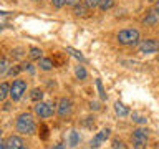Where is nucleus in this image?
Listing matches in <instances>:
<instances>
[{
	"label": "nucleus",
	"instance_id": "f257e3e1",
	"mask_svg": "<svg viewBox=\"0 0 159 149\" xmlns=\"http://www.w3.org/2000/svg\"><path fill=\"white\" fill-rule=\"evenodd\" d=\"M15 128H17V133L23 134V136H32L37 133V124H35V119L30 113L18 114L17 121H15Z\"/></svg>",
	"mask_w": 159,
	"mask_h": 149
},
{
	"label": "nucleus",
	"instance_id": "f03ea898",
	"mask_svg": "<svg viewBox=\"0 0 159 149\" xmlns=\"http://www.w3.org/2000/svg\"><path fill=\"white\" fill-rule=\"evenodd\" d=\"M116 40L119 45H124V47H133L139 42V32L136 28H126V30H121L118 32L116 35Z\"/></svg>",
	"mask_w": 159,
	"mask_h": 149
},
{
	"label": "nucleus",
	"instance_id": "7ed1b4c3",
	"mask_svg": "<svg viewBox=\"0 0 159 149\" xmlns=\"http://www.w3.org/2000/svg\"><path fill=\"white\" fill-rule=\"evenodd\" d=\"M25 93H27V81L25 79H13V83L10 84V93H8L12 101H20Z\"/></svg>",
	"mask_w": 159,
	"mask_h": 149
},
{
	"label": "nucleus",
	"instance_id": "20e7f679",
	"mask_svg": "<svg viewBox=\"0 0 159 149\" xmlns=\"http://www.w3.org/2000/svg\"><path fill=\"white\" fill-rule=\"evenodd\" d=\"M133 146L134 149H146L148 144V138H149V131L144 128H138L133 131Z\"/></svg>",
	"mask_w": 159,
	"mask_h": 149
},
{
	"label": "nucleus",
	"instance_id": "39448f33",
	"mask_svg": "<svg viewBox=\"0 0 159 149\" xmlns=\"http://www.w3.org/2000/svg\"><path fill=\"white\" fill-rule=\"evenodd\" d=\"M71 113H73V103H71V99H70V98H60L58 108H57V114L61 119H65V118L71 116Z\"/></svg>",
	"mask_w": 159,
	"mask_h": 149
},
{
	"label": "nucleus",
	"instance_id": "423d86ee",
	"mask_svg": "<svg viewBox=\"0 0 159 149\" xmlns=\"http://www.w3.org/2000/svg\"><path fill=\"white\" fill-rule=\"evenodd\" d=\"M33 111H35V114H37L40 119H47V118H52V116H53L55 109H53V106H52L50 103L38 101L37 104H35Z\"/></svg>",
	"mask_w": 159,
	"mask_h": 149
},
{
	"label": "nucleus",
	"instance_id": "0eeeda50",
	"mask_svg": "<svg viewBox=\"0 0 159 149\" xmlns=\"http://www.w3.org/2000/svg\"><path fill=\"white\" fill-rule=\"evenodd\" d=\"M156 52H159V42L157 40L148 38V40H144V42L139 43V53L149 55V53H156Z\"/></svg>",
	"mask_w": 159,
	"mask_h": 149
},
{
	"label": "nucleus",
	"instance_id": "6e6552de",
	"mask_svg": "<svg viewBox=\"0 0 159 149\" xmlns=\"http://www.w3.org/2000/svg\"><path fill=\"white\" fill-rule=\"evenodd\" d=\"M109 133H111V131H109L108 128L103 129V131H99L96 136L91 139V142H89V144H91V147H93V149H98V147L103 144V141H106V139L109 138Z\"/></svg>",
	"mask_w": 159,
	"mask_h": 149
},
{
	"label": "nucleus",
	"instance_id": "1a4fd4ad",
	"mask_svg": "<svg viewBox=\"0 0 159 149\" xmlns=\"http://www.w3.org/2000/svg\"><path fill=\"white\" fill-rule=\"evenodd\" d=\"M5 144H7V149H20L25 142H23V139L20 138L18 134H12V136L7 138Z\"/></svg>",
	"mask_w": 159,
	"mask_h": 149
},
{
	"label": "nucleus",
	"instance_id": "9d476101",
	"mask_svg": "<svg viewBox=\"0 0 159 149\" xmlns=\"http://www.w3.org/2000/svg\"><path fill=\"white\" fill-rule=\"evenodd\" d=\"M88 5L86 3H83V2H80V3H76L73 7V13L76 15V17H86L88 15Z\"/></svg>",
	"mask_w": 159,
	"mask_h": 149
},
{
	"label": "nucleus",
	"instance_id": "9b49d317",
	"mask_svg": "<svg viewBox=\"0 0 159 149\" xmlns=\"http://www.w3.org/2000/svg\"><path fill=\"white\" fill-rule=\"evenodd\" d=\"M114 111H116L118 116L126 118L128 114H129V108L126 106V104H123L121 101H116V103H114Z\"/></svg>",
	"mask_w": 159,
	"mask_h": 149
},
{
	"label": "nucleus",
	"instance_id": "f8f14e48",
	"mask_svg": "<svg viewBox=\"0 0 159 149\" xmlns=\"http://www.w3.org/2000/svg\"><path fill=\"white\" fill-rule=\"evenodd\" d=\"M159 22V17L154 12H149L146 17H144V20H143V23L146 25V27H152V25H156Z\"/></svg>",
	"mask_w": 159,
	"mask_h": 149
},
{
	"label": "nucleus",
	"instance_id": "ddd939ff",
	"mask_svg": "<svg viewBox=\"0 0 159 149\" xmlns=\"http://www.w3.org/2000/svg\"><path fill=\"white\" fill-rule=\"evenodd\" d=\"M78 144H80V133L71 131L68 134V146L70 147H76Z\"/></svg>",
	"mask_w": 159,
	"mask_h": 149
},
{
	"label": "nucleus",
	"instance_id": "4468645a",
	"mask_svg": "<svg viewBox=\"0 0 159 149\" xmlns=\"http://www.w3.org/2000/svg\"><path fill=\"white\" fill-rule=\"evenodd\" d=\"M40 70H43V71H50L53 66H55V63H53V60H50V58H40Z\"/></svg>",
	"mask_w": 159,
	"mask_h": 149
},
{
	"label": "nucleus",
	"instance_id": "2eb2a0df",
	"mask_svg": "<svg viewBox=\"0 0 159 149\" xmlns=\"http://www.w3.org/2000/svg\"><path fill=\"white\" fill-rule=\"evenodd\" d=\"M8 93H10V84H8V83H5V81H3V83H0V103L7 99Z\"/></svg>",
	"mask_w": 159,
	"mask_h": 149
},
{
	"label": "nucleus",
	"instance_id": "dca6fc26",
	"mask_svg": "<svg viewBox=\"0 0 159 149\" xmlns=\"http://www.w3.org/2000/svg\"><path fill=\"white\" fill-rule=\"evenodd\" d=\"M42 98H43V91L40 88H35L32 89V93H30V99L35 103H38V101H42Z\"/></svg>",
	"mask_w": 159,
	"mask_h": 149
},
{
	"label": "nucleus",
	"instance_id": "f3484780",
	"mask_svg": "<svg viewBox=\"0 0 159 149\" xmlns=\"http://www.w3.org/2000/svg\"><path fill=\"white\" fill-rule=\"evenodd\" d=\"M28 55H30V58H32V60H40V58H42V55H43V52L40 48H37V47H32Z\"/></svg>",
	"mask_w": 159,
	"mask_h": 149
},
{
	"label": "nucleus",
	"instance_id": "a211bd4d",
	"mask_svg": "<svg viewBox=\"0 0 159 149\" xmlns=\"http://www.w3.org/2000/svg\"><path fill=\"white\" fill-rule=\"evenodd\" d=\"M8 60L7 58H2V60H0V76H3V74H7V71H8Z\"/></svg>",
	"mask_w": 159,
	"mask_h": 149
},
{
	"label": "nucleus",
	"instance_id": "6ab92c4d",
	"mask_svg": "<svg viewBox=\"0 0 159 149\" xmlns=\"http://www.w3.org/2000/svg\"><path fill=\"white\" fill-rule=\"evenodd\" d=\"M111 146H113V149H128L126 142H124L123 139H118V138L111 141Z\"/></svg>",
	"mask_w": 159,
	"mask_h": 149
},
{
	"label": "nucleus",
	"instance_id": "aec40b11",
	"mask_svg": "<svg viewBox=\"0 0 159 149\" xmlns=\"http://www.w3.org/2000/svg\"><path fill=\"white\" fill-rule=\"evenodd\" d=\"M114 7V0H101L99 2V8L103 10V12H106V10L113 8Z\"/></svg>",
	"mask_w": 159,
	"mask_h": 149
},
{
	"label": "nucleus",
	"instance_id": "412c9836",
	"mask_svg": "<svg viewBox=\"0 0 159 149\" xmlns=\"http://www.w3.org/2000/svg\"><path fill=\"white\" fill-rule=\"evenodd\" d=\"M75 74H76L78 79H86V76H88V73H86V70H84V66H76V70H75Z\"/></svg>",
	"mask_w": 159,
	"mask_h": 149
},
{
	"label": "nucleus",
	"instance_id": "4be33fe9",
	"mask_svg": "<svg viewBox=\"0 0 159 149\" xmlns=\"http://www.w3.org/2000/svg\"><path fill=\"white\" fill-rule=\"evenodd\" d=\"M133 121L138 123V124H144L148 119H146V116H143V114H139V113H133Z\"/></svg>",
	"mask_w": 159,
	"mask_h": 149
},
{
	"label": "nucleus",
	"instance_id": "5701e85b",
	"mask_svg": "<svg viewBox=\"0 0 159 149\" xmlns=\"http://www.w3.org/2000/svg\"><path fill=\"white\" fill-rule=\"evenodd\" d=\"M66 52H68V53H71L75 58H78V60H80V61H84V56L78 52V50H75V48H70V47H68V48H66Z\"/></svg>",
	"mask_w": 159,
	"mask_h": 149
},
{
	"label": "nucleus",
	"instance_id": "b1692460",
	"mask_svg": "<svg viewBox=\"0 0 159 149\" xmlns=\"http://www.w3.org/2000/svg\"><path fill=\"white\" fill-rule=\"evenodd\" d=\"M96 88H98V91H99V98H101V99H106V93H104V89H103L101 79H96Z\"/></svg>",
	"mask_w": 159,
	"mask_h": 149
},
{
	"label": "nucleus",
	"instance_id": "393cba45",
	"mask_svg": "<svg viewBox=\"0 0 159 149\" xmlns=\"http://www.w3.org/2000/svg\"><path fill=\"white\" fill-rule=\"evenodd\" d=\"M22 56H23V48H15L13 52H12V58L18 60V58H22Z\"/></svg>",
	"mask_w": 159,
	"mask_h": 149
},
{
	"label": "nucleus",
	"instance_id": "a878e982",
	"mask_svg": "<svg viewBox=\"0 0 159 149\" xmlns=\"http://www.w3.org/2000/svg\"><path fill=\"white\" fill-rule=\"evenodd\" d=\"M99 2H101V0H84V3L88 5V8H96V7H99Z\"/></svg>",
	"mask_w": 159,
	"mask_h": 149
},
{
	"label": "nucleus",
	"instance_id": "bb28decb",
	"mask_svg": "<svg viewBox=\"0 0 159 149\" xmlns=\"http://www.w3.org/2000/svg\"><path fill=\"white\" fill-rule=\"evenodd\" d=\"M20 71H22V66H10L7 74H10V76H13V74H18Z\"/></svg>",
	"mask_w": 159,
	"mask_h": 149
},
{
	"label": "nucleus",
	"instance_id": "cd10ccee",
	"mask_svg": "<svg viewBox=\"0 0 159 149\" xmlns=\"http://www.w3.org/2000/svg\"><path fill=\"white\" fill-rule=\"evenodd\" d=\"M22 71H28V73H35V70H33V65L32 63H23L22 65Z\"/></svg>",
	"mask_w": 159,
	"mask_h": 149
},
{
	"label": "nucleus",
	"instance_id": "c85d7f7f",
	"mask_svg": "<svg viewBox=\"0 0 159 149\" xmlns=\"http://www.w3.org/2000/svg\"><path fill=\"white\" fill-rule=\"evenodd\" d=\"M52 5L55 8H63L65 5H66V2H65V0H52Z\"/></svg>",
	"mask_w": 159,
	"mask_h": 149
},
{
	"label": "nucleus",
	"instance_id": "c756f323",
	"mask_svg": "<svg viewBox=\"0 0 159 149\" xmlns=\"http://www.w3.org/2000/svg\"><path fill=\"white\" fill-rule=\"evenodd\" d=\"M152 12L159 17V0H156V3H154V8H152Z\"/></svg>",
	"mask_w": 159,
	"mask_h": 149
},
{
	"label": "nucleus",
	"instance_id": "7c9ffc66",
	"mask_svg": "<svg viewBox=\"0 0 159 149\" xmlns=\"http://www.w3.org/2000/svg\"><path fill=\"white\" fill-rule=\"evenodd\" d=\"M66 2V5H70V7H75L76 3H80V0H65Z\"/></svg>",
	"mask_w": 159,
	"mask_h": 149
},
{
	"label": "nucleus",
	"instance_id": "2f4dec72",
	"mask_svg": "<svg viewBox=\"0 0 159 149\" xmlns=\"http://www.w3.org/2000/svg\"><path fill=\"white\" fill-rule=\"evenodd\" d=\"M0 149H7V144H5V141L2 138H0Z\"/></svg>",
	"mask_w": 159,
	"mask_h": 149
},
{
	"label": "nucleus",
	"instance_id": "473e14b6",
	"mask_svg": "<svg viewBox=\"0 0 159 149\" xmlns=\"http://www.w3.org/2000/svg\"><path fill=\"white\" fill-rule=\"evenodd\" d=\"M52 149H66V147H65L63 144H55V146H53Z\"/></svg>",
	"mask_w": 159,
	"mask_h": 149
},
{
	"label": "nucleus",
	"instance_id": "72a5a7b5",
	"mask_svg": "<svg viewBox=\"0 0 159 149\" xmlns=\"http://www.w3.org/2000/svg\"><path fill=\"white\" fill-rule=\"evenodd\" d=\"M89 106H91V109H99V104L98 103H91Z\"/></svg>",
	"mask_w": 159,
	"mask_h": 149
},
{
	"label": "nucleus",
	"instance_id": "f704fd0d",
	"mask_svg": "<svg viewBox=\"0 0 159 149\" xmlns=\"http://www.w3.org/2000/svg\"><path fill=\"white\" fill-rule=\"evenodd\" d=\"M20 149H28V147H27V146H25V144H23V146H22V147H20Z\"/></svg>",
	"mask_w": 159,
	"mask_h": 149
},
{
	"label": "nucleus",
	"instance_id": "c9c22d12",
	"mask_svg": "<svg viewBox=\"0 0 159 149\" xmlns=\"http://www.w3.org/2000/svg\"><path fill=\"white\" fill-rule=\"evenodd\" d=\"M2 30H3V25H0V32H2Z\"/></svg>",
	"mask_w": 159,
	"mask_h": 149
},
{
	"label": "nucleus",
	"instance_id": "e433bc0d",
	"mask_svg": "<svg viewBox=\"0 0 159 149\" xmlns=\"http://www.w3.org/2000/svg\"><path fill=\"white\" fill-rule=\"evenodd\" d=\"M33 2H42V0H33Z\"/></svg>",
	"mask_w": 159,
	"mask_h": 149
},
{
	"label": "nucleus",
	"instance_id": "4c0bfd02",
	"mask_svg": "<svg viewBox=\"0 0 159 149\" xmlns=\"http://www.w3.org/2000/svg\"><path fill=\"white\" fill-rule=\"evenodd\" d=\"M0 138H2V129H0Z\"/></svg>",
	"mask_w": 159,
	"mask_h": 149
},
{
	"label": "nucleus",
	"instance_id": "58836bf2",
	"mask_svg": "<svg viewBox=\"0 0 159 149\" xmlns=\"http://www.w3.org/2000/svg\"><path fill=\"white\" fill-rule=\"evenodd\" d=\"M149 2H154V0H149Z\"/></svg>",
	"mask_w": 159,
	"mask_h": 149
}]
</instances>
